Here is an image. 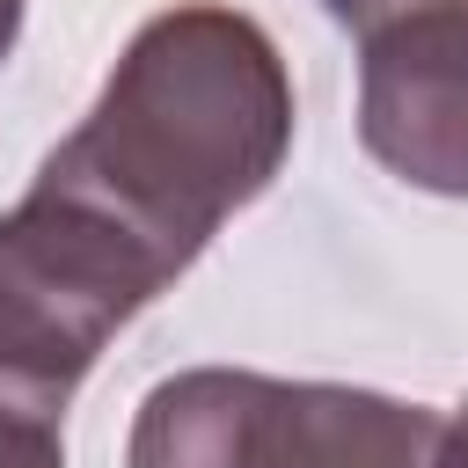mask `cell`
Segmentation results:
<instances>
[{
  "label": "cell",
  "instance_id": "obj_3",
  "mask_svg": "<svg viewBox=\"0 0 468 468\" xmlns=\"http://www.w3.org/2000/svg\"><path fill=\"white\" fill-rule=\"evenodd\" d=\"M358 132L402 183L468 197V0L366 29Z\"/></svg>",
  "mask_w": 468,
  "mask_h": 468
},
{
  "label": "cell",
  "instance_id": "obj_6",
  "mask_svg": "<svg viewBox=\"0 0 468 468\" xmlns=\"http://www.w3.org/2000/svg\"><path fill=\"white\" fill-rule=\"evenodd\" d=\"M15 29H22V0H0V58L15 51Z\"/></svg>",
  "mask_w": 468,
  "mask_h": 468
},
{
  "label": "cell",
  "instance_id": "obj_5",
  "mask_svg": "<svg viewBox=\"0 0 468 468\" xmlns=\"http://www.w3.org/2000/svg\"><path fill=\"white\" fill-rule=\"evenodd\" d=\"M439 468H468V410L446 424V446H439Z\"/></svg>",
  "mask_w": 468,
  "mask_h": 468
},
{
  "label": "cell",
  "instance_id": "obj_2",
  "mask_svg": "<svg viewBox=\"0 0 468 468\" xmlns=\"http://www.w3.org/2000/svg\"><path fill=\"white\" fill-rule=\"evenodd\" d=\"M446 424L417 402L197 366L132 424V468H439Z\"/></svg>",
  "mask_w": 468,
  "mask_h": 468
},
{
  "label": "cell",
  "instance_id": "obj_4",
  "mask_svg": "<svg viewBox=\"0 0 468 468\" xmlns=\"http://www.w3.org/2000/svg\"><path fill=\"white\" fill-rule=\"evenodd\" d=\"M0 468H66L58 417H51V410H29V402H15V395H0Z\"/></svg>",
  "mask_w": 468,
  "mask_h": 468
},
{
  "label": "cell",
  "instance_id": "obj_1",
  "mask_svg": "<svg viewBox=\"0 0 468 468\" xmlns=\"http://www.w3.org/2000/svg\"><path fill=\"white\" fill-rule=\"evenodd\" d=\"M292 139L278 44L234 7H168L117 58L102 102L44 161V190L132 234L168 278L249 205Z\"/></svg>",
  "mask_w": 468,
  "mask_h": 468
}]
</instances>
